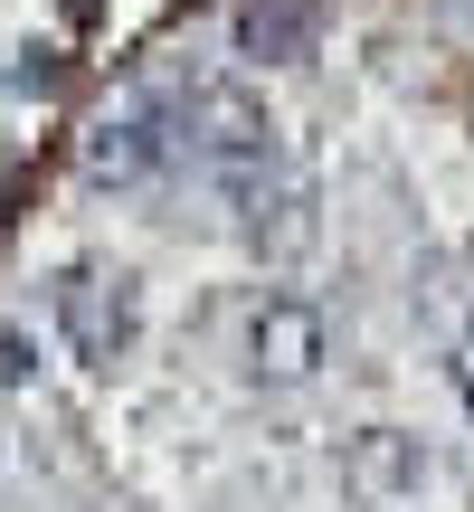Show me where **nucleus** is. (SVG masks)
I'll return each instance as SVG.
<instances>
[{
    "instance_id": "nucleus-1",
    "label": "nucleus",
    "mask_w": 474,
    "mask_h": 512,
    "mask_svg": "<svg viewBox=\"0 0 474 512\" xmlns=\"http://www.w3.org/2000/svg\"><path fill=\"white\" fill-rule=\"evenodd\" d=\"M171 114H181V162L200 171V181H219V200L294 162V152H285V124H275V105L247 86V76H228V67L171 76Z\"/></svg>"
},
{
    "instance_id": "nucleus-2",
    "label": "nucleus",
    "mask_w": 474,
    "mask_h": 512,
    "mask_svg": "<svg viewBox=\"0 0 474 512\" xmlns=\"http://www.w3.org/2000/svg\"><path fill=\"white\" fill-rule=\"evenodd\" d=\"M76 171L95 190H143L162 171H181V114H171V86H133L124 105H105L76 143Z\"/></svg>"
},
{
    "instance_id": "nucleus-3",
    "label": "nucleus",
    "mask_w": 474,
    "mask_h": 512,
    "mask_svg": "<svg viewBox=\"0 0 474 512\" xmlns=\"http://www.w3.org/2000/svg\"><path fill=\"white\" fill-rule=\"evenodd\" d=\"M48 313H57V342L86 370H124L133 342H143V275L133 266H67L48 285Z\"/></svg>"
},
{
    "instance_id": "nucleus-4",
    "label": "nucleus",
    "mask_w": 474,
    "mask_h": 512,
    "mask_svg": "<svg viewBox=\"0 0 474 512\" xmlns=\"http://www.w3.org/2000/svg\"><path fill=\"white\" fill-rule=\"evenodd\" d=\"M332 361V313L294 285H266L247 313H237V370L256 389H313Z\"/></svg>"
},
{
    "instance_id": "nucleus-5",
    "label": "nucleus",
    "mask_w": 474,
    "mask_h": 512,
    "mask_svg": "<svg viewBox=\"0 0 474 512\" xmlns=\"http://www.w3.org/2000/svg\"><path fill=\"white\" fill-rule=\"evenodd\" d=\"M228 209H237V238H247L266 266H294V256L313 247V181L304 171H266V181H247V190H228Z\"/></svg>"
},
{
    "instance_id": "nucleus-6",
    "label": "nucleus",
    "mask_w": 474,
    "mask_h": 512,
    "mask_svg": "<svg viewBox=\"0 0 474 512\" xmlns=\"http://www.w3.org/2000/svg\"><path fill=\"white\" fill-rule=\"evenodd\" d=\"M427 475H437V456H427L408 427H361V437L342 446V484L361 503H408Z\"/></svg>"
},
{
    "instance_id": "nucleus-7",
    "label": "nucleus",
    "mask_w": 474,
    "mask_h": 512,
    "mask_svg": "<svg viewBox=\"0 0 474 512\" xmlns=\"http://www.w3.org/2000/svg\"><path fill=\"white\" fill-rule=\"evenodd\" d=\"M29 399H38V342L0 323V418H10V408H29Z\"/></svg>"
},
{
    "instance_id": "nucleus-8",
    "label": "nucleus",
    "mask_w": 474,
    "mask_h": 512,
    "mask_svg": "<svg viewBox=\"0 0 474 512\" xmlns=\"http://www.w3.org/2000/svg\"><path fill=\"white\" fill-rule=\"evenodd\" d=\"M237 38H247L256 57H266V48H304V10H266V0H247V10H237Z\"/></svg>"
},
{
    "instance_id": "nucleus-9",
    "label": "nucleus",
    "mask_w": 474,
    "mask_h": 512,
    "mask_svg": "<svg viewBox=\"0 0 474 512\" xmlns=\"http://www.w3.org/2000/svg\"><path fill=\"white\" fill-rule=\"evenodd\" d=\"M446 380H456V399H465V418H474V323L446 332Z\"/></svg>"
}]
</instances>
